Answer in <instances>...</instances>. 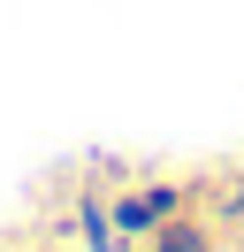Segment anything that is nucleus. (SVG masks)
<instances>
[{
    "instance_id": "nucleus-1",
    "label": "nucleus",
    "mask_w": 244,
    "mask_h": 252,
    "mask_svg": "<svg viewBox=\"0 0 244 252\" xmlns=\"http://www.w3.org/2000/svg\"><path fill=\"white\" fill-rule=\"evenodd\" d=\"M160 252H206V245H198L191 229H168V237H160Z\"/></svg>"
}]
</instances>
